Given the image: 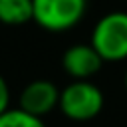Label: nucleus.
Instances as JSON below:
<instances>
[{
    "mask_svg": "<svg viewBox=\"0 0 127 127\" xmlns=\"http://www.w3.org/2000/svg\"><path fill=\"white\" fill-rule=\"evenodd\" d=\"M93 50L103 62H125L127 60V12L113 10L103 14L93 30L91 42Z\"/></svg>",
    "mask_w": 127,
    "mask_h": 127,
    "instance_id": "f257e3e1",
    "label": "nucleus"
},
{
    "mask_svg": "<svg viewBox=\"0 0 127 127\" xmlns=\"http://www.w3.org/2000/svg\"><path fill=\"white\" fill-rule=\"evenodd\" d=\"M105 105L103 91L89 79H73L60 89L58 109L71 121H91Z\"/></svg>",
    "mask_w": 127,
    "mask_h": 127,
    "instance_id": "f03ea898",
    "label": "nucleus"
},
{
    "mask_svg": "<svg viewBox=\"0 0 127 127\" xmlns=\"http://www.w3.org/2000/svg\"><path fill=\"white\" fill-rule=\"evenodd\" d=\"M87 12V0H32V20L46 32L75 28Z\"/></svg>",
    "mask_w": 127,
    "mask_h": 127,
    "instance_id": "7ed1b4c3",
    "label": "nucleus"
},
{
    "mask_svg": "<svg viewBox=\"0 0 127 127\" xmlns=\"http://www.w3.org/2000/svg\"><path fill=\"white\" fill-rule=\"evenodd\" d=\"M60 101V87L50 79H34L22 91L18 99V107L34 117L44 119L58 107Z\"/></svg>",
    "mask_w": 127,
    "mask_h": 127,
    "instance_id": "20e7f679",
    "label": "nucleus"
},
{
    "mask_svg": "<svg viewBox=\"0 0 127 127\" xmlns=\"http://www.w3.org/2000/svg\"><path fill=\"white\" fill-rule=\"evenodd\" d=\"M103 64L91 44H73L62 56V67L71 79H91Z\"/></svg>",
    "mask_w": 127,
    "mask_h": 127,
    "instance_id": "39448f33",
    "label": "nucleus"
},
{
    "mask_svg": "<svg viewBox=\"0 0 127 127\" xmlns=\"http://www.w3.org/2000/svg\"><path fill=\"white\" fill-rule=\"evenodd\" d=\"M32 20V0H0V24L24 26Z\"/></svg>",
    "mask_w": 127,
    "mask_h": 127,
    "instance_id": "423d86ee",
    "label": "nucleus"
},
{
    "mask_svg": "<svg viewBox=\"0 0 127 127\" xmlns=\"http://www.w3.org/2000/svg\"><path fill=\"white\" fill-rule=\"evenodd\" d=\"M0 127H46L44 119L34 117L20 107H10L0 115Z\"/></svg>",
    "mask_w": 127,
    "mask_h": 127,
    "instance_id": "0eeeda50",
    "label": "nucleus"
},
{
    "mask_svg": "<svg viewBox=\"0 0 127 127\" xmlns=\"http://www.w3.org/2000/svg\"><path fill=\"white\" fill-rule=\"evenodd\" d=\"M8 109H10V87H8L6 79L0 75V115Z\"/></svg>",
    "mask_w": 127,
    "mask_h": 127,
    "instance_id": "6e6552de",
    "label": "nucleus"
},
{
    "mask_svg": "<svg viewBox=\"0 0 127 127\" xmlns=\"http://www.w3.org/2000/svg\"><path fill=\"white\" fill-rule=\"evenodd\" d=\"M123 85H125V91H127V69H125V75H123Z\"/></svg>",
    "mask_w": 127,
    "mask_h": 127,
    "instance_id": "1a4fd4ad",
    "label": "nucleus"
},
{
    "mask_svg": "<svg viewBox=\"0 0 127 127\" xmlns=\"http://www.w3.org/2000/svg\"><path fill=\"white\" fill-rule=\"evenodd\" d=\"M125 2H127V0H125Z\"/></svg>",
    "mask_w": 127,
    "mask_h": 127,
    "instance_id": "9d476101",
    "label": "nucleus"
}]
</instances>
